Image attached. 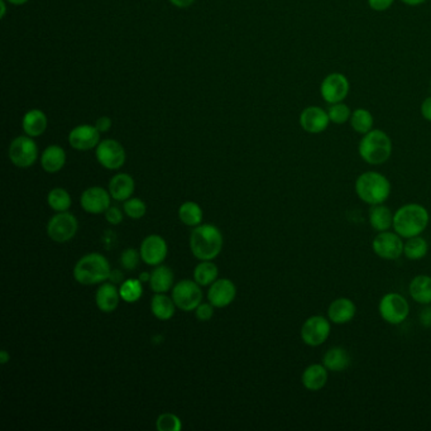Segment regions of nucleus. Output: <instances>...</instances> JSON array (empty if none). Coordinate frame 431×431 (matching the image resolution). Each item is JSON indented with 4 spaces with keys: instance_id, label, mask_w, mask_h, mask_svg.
<instances>
[{
    "instance_id": "1",
    "label": "nucleus",
    "mask_w": 431,
    "mask_h": 431,
    "mask_svg": "<svg viewBox=\"0 0 431 431\" xmlns=\"http://www.w3.org/2000/svg\"><path fill=\"white\" fill-rule=\"evenodd\" d=\"M430 223V214L421 204L402 205L393 214V230L404 239L423 234Z\"/></svg>"
},
{
    "instance_id": "2",
    "label": "nucleus",
    "mask_w": 431,
    "mask_h": 431,
    "mask_svg": "<svg viewBox=\"0 0 431 431\" xmlns=\"http://www.w3.org/2000/svg\"><path fill=\"white\" fill-rule=\"evenodd\" d=\"M224 239L220 229L212 224H200L190 235V250L199 261H212L220 254Z\"/></svg>"
},
{
    "instance_id": "3",
    "label": "nucleus",
    "mask_w": 431,
    "mask_h": 431,
    "mask_svg": "<svg viewBox=\"0 0 431 431\" xmlns=\"http://www.w3.org/2000/svg\"><path fill=\"white\" fill-rule=\"evenodd\" d=\"M354 190L360 200L366 204H384L391 195V182L384 173L366 171L357 177Z\"/></svg>"
},
{
    "instance_id": "4",
    "label": "nucleus",
    "mask_w": 431,
    "mask_h": 431,
    "mask_svg": "<svg viewBox=\"0 0 431 431\" xmlns=\"http://www.w3.org/2000/svg\"><path fill=\"white\" fill-rule=\"evenodd\" d=\"M393 144L391 137L382 129H372L368 133L362 135L358 144V155L362 159L371 166H381L386 164L392 156Z\"/></svg>"
},
{
    "instance_id": "5",
    "label": "nucleus",
    "mask_w": 431,
    "mask_h": 431,
    "mask_svg": "<svg viewBox=\"0 0 431 431\" xmlns=\"http://www.w3.org/2000/svg\"><path fill=\"white\" fill-rule=\"evenodd\" d=\"M111 274L109 261L100 253H89L74 267V278L84 286L105 283Z\"/></svg>"
},
{
    "instance_id": "6",
    "label": "nucleus",
    "mask_w": 431,
    "mask_h": 431,
    "mask_svg": "<svg viewBox=\"0 0 431 431\" xmlns=\"http://www.w3.org/2000/svg\"><path fill=\"white\" fill-rule=\"evenodd\" d=\"M378 313L387 324L400 325L410 315V304L401 294L388 292L379 300Z\"/></svg>"
},
{
    "instance_id": "7",
    "label": "nucleus",
    "mask_w": 431,
    "mask_h": 431,
    "mask_svg": "<svg viewBox=\"0 0 431 431\" xmlns=\"http://www.w3.org/2000/svg\"><path fill=\"white\" fill-rule=\"evenodd\" d=\"M330 333L331 322L328 316L325 318L322 315H313L307 318L300 330L302 342L313 348L324 344L329 339Z\"/></svg>"
},
{
    "instance_id": "8",
    "label": "nucleus",
    "mask_w": 431,
    "mask_h": 431,
    "mask_svg": "<svg viewBox=\"0 0 431 431\" xmlns=\"http://www.w3.org/2000/svg\"><path fill=\"white\" fill-rule=\"evenodd\" d=\"M351 93V81L342 72H330L320 82V95L328 104L344 102Z\"/></svg>"
},
{
    "instance_id": "9",
    "label": "nucleus",
    "mask_w": 431,
    "mask_h": 431,
    "mask_svg": "<svg viewBox=\"0 0 431 431\" xmlns=\"http://www.w3.org/2000/svg\"><path fill=\"white\" fill-rule=\"evenodd\" d=\"M78 223L71 212H57L47 224V235L56 243H66L78 233Z\"/></svg>"
},
{
    "instance_id": "10",
    "label": "nucleus",
    "mask_w": 431,
    "mask_h": 431,
    "mask_svg": "<svg viewBox=\"0 0 431 431\" xmlns=\"http://www.w3.org/2000/svg\"><path fill=\"white\" fill-rule=\"evenodd\" d=\"M173 298L180 310L190 313L203 302V291L195 280H182L173 286Z\"/></svg>"
},
{
    "instance_id": "11",
    "label": "nucleus",
    "mask_w": 431,
    "mask_h": 431,
    "mask_svg": "<svg viewBox=\"0 0 431 431\" xmlns=\"http://www.w3.org/2000/svg\"><path fill=\"white\" fill-rule=\"evenodd\" d=\"M9 158L13 165L19 168H27L36 164L38 158V147L30 135L16 137L10 143Z\"/></svg>"
},
{
    "instance_id": "12",
    "label": "nucleus",
    "mask_w": 431,
    "mask_h": 431,
    "mask_svg": "<svg viewBox=\"0 0 431 431\" xmlns=\"http://www.w3.org/2000/svg\"><path fill=\"white\" fill-rule=\"evenodd\" d=\"M404 238L396 232H381L377 233L372 241V250L377 257L384 261H396L404 254Z\"/></svg>"
},
{
    "instance_id": "13",
    "label": "nucleus",
    "mask_w": 431,
    "mask_h": 431,
    "mask_svg": "<svg viewBox=\"0 0 431 431\" xmlns=\"http://www.w3.org/2000/svg\"><path fill=\"white\" fill-rule=\"evenodd\" d=\"M126 158L124 147L115 140H104L96 147V159L107 170H119Z\"/></svg>"
},
{
    "instance_id": "14",
    "label": "nucleus",
    "mask_w": 431,
    "mask_h": 431,
    "mask_svg": "<svg viewBox=\"0 0 431 431\" xmlns=\"http://www.w3.org/2000/svg\"><path fill=\"white\" fill-rule=\"evenodd\" d=\"M300 126L309 134H320L329 128L328 111L318 105H310L300 113Z\"/></svg>"
},
{
    "instance_id": "15",
    "label": "nucleus",
    "mask_w": 431,
    "mask_h": 431,
    "mask_svg": "<svg viewBox=\"0 0 431 431\" xmlns=\"http://www.w3.org/2000/svg\"><path fill=\"white\" fill-rule=\"evenodd\" d=\"M168 247L161 235L151 234L141 243V258L148 266H159L167 257Z\"/></svg>"
},
{
    "instance_id": "16",
    "label": "nucleus",
    "mask_w": 431,
    "mask_h": 431,
    "mask_svg": "<svg viewBox=\"0 0 431 431\" xmlns=\"http://www.w3.org/2000/svg\"><path fill=\"white\" fill-rule=\"evenodd\" d=\"M111 199L113 197L110 195L109 191H107L105 188H100V186H93V188H87L82 192L80 204L85 212L98 215L109 209Z\"/></svg>"
},
{
    "instance_id": "17",
    "label": "nucleus",
    "mask_w": 431,
    "mask_h": 431,
    "mask_svg": "<svg viewBox=\"0 0 431 431\" xmlns=\"http://www.w3.org/2000/svg\"><path fill=\"white\" fill-rule=\"evenodd\" d=\"M69 143L78 151H90L96 148L100 143V132L95 126L82 124L76 126L69 134Z\"/></svg>"
},
{
    "instance_id": "18",
    "label": "nucleus",
    "mask_w": 431,
    "mask_h": 431,
    "mask_svg": "<svg viewBox=\"0 0 431 431\" xmlns=\"http://www.w3.org/2000/svg\"><path fill=\"white\" fill-rule=\"evenodd\" d=\"M236 287L228 278H220L210 285L208 291V300L214 307H227L234 301Z\"/></svg>"
},
{
    "instance_id": "19",
    "label": "nucleus",
    "mask_w": 431,
    "mask_h": 431,
    "mask_svg": "<svg viewBox=\"0 0 431 431\" xmlns=\"http://www.w3.org/2000/svg\"><path fill=\"white\" fill-rule=\"evenodd\" d=\"M357 313V306L349 298H338L331 301L328 307V319L331 324L344 325L352 322Z\"/></svg>"
},
{
    "instance_id": "20",
    "label": "nucleus",
    "mask_w": 431,
    "mask_h": 431,
    "mask_svg": "<svg viewBox=\"0 0 431 431\" xmlns=\"http://www.w3.org/2000/svg\"><path fill=\"white\" fill-rule=\"evenodd\" d=\"M328 379H329V371L325 368L322 363V364L313 363L307 366L301 376L302 386L310 392L322 391L328 384Z\"/></svg>"
},
{
    "instance_id": "21",
    "label": "nucleus",
    "mask_w": 431,
    "mask_h": 431,
    "mask_svg": "<svg viewBox=\"0 0 431 431\" xmlns=\"http://www.w3.org/2000/svg\"><path fill=\"white\" fill-rule=\"evenodd\" d=\"M120 292L117 289L115 283H102V286L96 291V306L102 313H113L117 310L120 302Z\"/></svg>"
},
{
    "instance_id": "22",
    "label": "nucleus",
    "mask_w": 431,
    "mask_h": 431,
    "mask_svg": "<svg viewBox=\"0 0 431 431\" xmlns=\"http://www.w3.org/2000/svg\"><path fill=\"white\" fill-rule=\"evenodd\" d=\"M352 363L351 354L343 346H333L322 357V364L325 368L333 373H340L344 372L345 369L349 368Z\"/></svg>"
},
{
    "instance_id": "23",
    "label": "nucleus",
    "mask_w": 431,
    "mask_h": 431,
    "mask_svg": "<svg viewBox=\"0 0 431 431\" xmlns=\"http://www.w3.org/2000/svg\"><path fill=\"white\" fill-rule=\"evenodd\" d=\"M135 184L128 173H117L109 182V192L117 201H126L133 195Z\"/></svg>"
},
{
    "instance_id": "24",
    "label": "nucleus",
    "mask_w": 431,
    "mask_h": 431,
    "mask_svg": "<svg viewBox=\"0 0 431 431\" xmlns=\"http://www.w3.org/2000/svg\"><path fill=\"white\" fill-rule=\"evenodd\" d=\"M408 292L411 298L420 305H430L431 304V277L428 274H417L415 276L410 286Z\"/></svg>"
},
{
    "instance_id": "25",
    "label": "nucleus",
    "mask_w": 431,
    "mask_h": 431,
    "mask_svg": "<svg viewBox=\"0 0 431 431\" xmlns=\"http://www.w3.org/2000/svg\"><path fill=\"white\" fill-rule=\"evenodd\" d=\"M393 214L395 212H392L391 209L384 204L373 205L369 209V224L377 233L390 230L393 225Z\"/></svg>"
},
{
    "instance_id": "26",
    "label": "nucleus",
    "mask_w": 431,
    "mask_h": 431,
    "mask_svg": "<svg viewBox=\"0 0 431 431\" xmlns=\"http://www.w3.org/2000/svg\"><path fill=\"white\" fill-rule=\"evenodd\" d=\"M66 164V152L60 146H49L41 156L42 168L48 173L61 171Z\"/></svg>"
},
{
    "instance_id": "27",
    "label": "nucleus",
    "mask_w": 431,
    "mask_h": 431,
    "mask_svg": "<svg viewBox=\"0 0 431 431\" xmlns=\"http://www.w3.org/2000/svg\"><path fill=\"white\" fill-rule=\"evenodd\" d=\"M22 126H23L24 133L27 135H30L32 138L38 137L45 133L47 128V117L42 110H30L23 117Z\"/></svg>"
},
{
    "instance_id": "28",
    "label": "nucleus",
    "mask_w": 431,
    "mask_h": 431,
    "mask_svg": "<svg viewBox=\"0 0 431 431\" xmlns=\"http://www.w3.org/2000/svg\"><path fill=\"white\" fill-rule=\"evenodd\" d=\"M173 272L170 267L159 265L151 274L149 286L155 294H166L173 289Z\"/></svg>"
},
{
    "instance_id": "29",
    "label": "nucleus",
    "mask_w": 431,
    "mask_h": 431,
    "mask_svg": "<svg viewBox=\"0 0 431 431\" xmlns=\"http://www.w3.org/2000/svg\"><path fill=\"white\" fill-rule=\"evenodd\" d=\"M176 304L173 298L166 296L165 294H156L151 301V310L158 320H170L176 311Z\"/></svg>"
},
{
    "instance_id": "30",
    "label": "nucleus",
    "mask_w": 431,
    "mask_h": 431,
    "mask_svg": "<svg viewBox=\"0 0 431 431\" xmlns=\"http://www.w3.org/2000/svg\"><path fill=\"white\" fill-rule=\"evenodd\" d=\"M349 124L355 133L364 135L373 129L375 118L368 109L358 108V109L353 110L352 117L349 119Z\"/></svg>"
},
{
    "instance_id": "31",
    "label": "nucleus",
    "mask_w": 431,
    "mask_h": 431,
    "mask_svg": "<svg viewBox=\"0 0 431 431\" xmlns=\"http://www.w3.org/2000/svg\"><path fill=\"white\" fill-rule=\"evenodd\" d=\"M429 252V243L421 235L408 238L404 244V256L408 261H420L425 258Z\"/></svg>"
},
{
    "instance_id": "32",
    "label": "nucleus",
    "mask_w": 431,
    "mask_h": 431,
    "mask_svg": "<svg viewBox=\"0 0 431 431\" xmlns=\"http://www.w3.org/2000/svg\"><path fill=\"white\" fill-rule=\"evenodd\" d=\"M218 274L219 269L212 261H200L194 271V280L200 286H210L218 280Z\"/></svg>"
},
{
    "instance_id": "33",
    "label": "nucleus",
    "mask_w": 431,
    "mask_h": 431,
    "mask_svg": "<svg viewBox=\"0 0 431 431\" xmlns=\"http://www.w3.org/2000/svg\"><path fill=\"white\" fill-rule=\"evenodd\" d=\"M179 218L181 223H184L188 227H197L203 221V210L200 205L194 201H186L181 205L179 209Z\"/></svg>"
},
{
    "instance_id": "34",
    "label": "nucleus",
    "mask_w": 431,
    "mask_h": 431,
    "mask_svg": "<svg viewBox=\"0 0 431 431\" xmlns=\"http://www.w3.org/2000/svg\"><path fill=\"white\" fill-rule=\"evenodd\" d=\"M47 203L55 212H67L70 209L72 200L71 195L65 188H56L48 192Z\"/></svg>"
},
{
    "instance_id": "35",
    "label": "nucleus",
    "mask_w": 431,
    "mask_h": 431,
    "mask_svg": "<svg viewBox=\"0 0 431 431\" xmlns=\"http://www.w3.org/2000/svg\"><path fill=\"white\" fill-rule=\"evenodd\" d=\"M120 292V298L123 301H126L128 304L137 302L143 295V287L140 280L135 278H129L122 283V286L119 289Z\"/></svg>"
},
{
    "instance_id": "36",
    "label": "nucleus",
    "mask_w": 431,
    "mask_h": 431,
    "mask_svg": "<svg viewBox=\"0 0 431 431\" xmlns=\"http://www.w3.org/2000/svg\"><path fill=\"white\" fill-rule=\"evenodd\" d=\"M327 111L329 115L330 123L337 124V126H343L349 122V119L352 117L353 110L351 109V107L348 104L342 102L330 104Z\"/></svg>"
},
{
    "instance_id": "37",
    "label": "nucleus",
    "mask_w": 431,
    "mask_h": 431,
    "mask_svg": "<svg viewBox=\"0 0 431 431\" xmlns=\"http://www.w3.org/2000/svg\"><path fill=\"white\" fill-rule=\"evenodd\" d=\"M123 210L131 219H141L147 212V206L144 204V201H142L141 199L131 197L124 201Z\"/></svg>"
},
{
    "instance_id": "38",
    "label": "nucleus",
    "mask_w": 431,
    "mask_h": 431,
    "mask_svg": "<svg viewBox=\"0 0 431 431\" xmlns=\"http://www.w3.org/2000/svg\"><path fill=\"white\" fill-rule=\"evenodd\" d=\"M156 428L158 431H180L182 423L179 416L166 412L157 417Z\"/></svg>"
},
{
    "instance_id": "39",
    "label": "nucleus",
    "mask_w": 431,
    "mask_h": 431,
    "mask_svg": "<svg viewBox=\"0 0 431 431\" xmlns=\"http://www.w3.org/2000/svg\"><path fill=\"white\" fill-rule=\"evenodd\" d=\"M141 259L140 252L135 251L134 248H126L120 256V263L128 271H133L140 265Z\"/></svg>"
},
{
    "instance_id": "40",
    "label": "nucleus",
    "mask_w": 431,
    "mask_h": 431,
    "mask_svg": "<svg viewBox=\"0 0 431 431\" xmlns=\"http://www.w3.org/2000/svg\"><path fill=\"white\" fill-rule=\"evenodd\" d=\"M195 313L200 322H209L214 315V306L210 302H201L196 307Z\"/></svg>"
},
{
    "instance_id": "41",
    "label": "nucleus",
    "mask_w": 431,
    "mask_h": 431,
    "mask_svg": "<svg viewBox=\"0 0 431 431\" xmlns=\"http://www.w3.org/2000/svg\"><path fill=\"white\" fill-rule=\"evenodd\" d=\"M104 214H105V219L111 225H118L123 221V212L117 206H110Z\"/></svg>"
},
{
    "instance_id": "42",
    "label": "nucleus",
    "mask_w": 431,
    "mask_h": 431,
    "mask_svg": "<svg viewBox=\"0 0 431 431\" xmlns=\"http://www.w3.org/2000/svg\"><path fill=\"white\" fill-rule=\"evenodd\" d=\"M369 8L375 12H386L391 8L396 0H367Z\"/></svg>"
},
{
    "instance_id": "43",
    "label": "nucleus",
    "mask_w": 431,
    "mask_h": 431,
    "mask_svg": "<svg viewBox=\"0 0 431 431\" xmlns=\"http://www.w3.org/2000/svg\"><path fill=\"white\" fill-rule=\"evenodd\" d=\"M419 320L423 328H431V304L425 305L423 310L419 313Z\"/></svg>"
},
{
    "instance_id": "44",
    "label": "nucleus",
    "mask_w": 431,
    "mask_h": 431,
    "mask_svg": "<svg viewBox=\"0 0 431 431\" xmlns=\"http://www.w3.org/2000/svg\"><path fill=\"white\" fill-rule=\"evenodd\" d=\"M420 113H421V117L425 120L431 123V96H428L423 99L421 105H420Z\"/></svg>"
},
{
    "instance_id": "45",
    "label": "nucleus",
    "mask_w": 431,
    "mask_h": 431,
    "mask_svg": "<svg viewBox=\"0 0 431 431\" xmlns=\"http://www.w3.org/2000/svg\"><path fill=\"white\" fill-rule=\"evenodd\" d=\"M95 126L100 133H105L111 128V119L109 117L99 118L95 123Z\"/></svg>"
},
{
    "instance_id": "46",
    "label": "nucleus",
    "mask_w": 431,
    "mask_h": 431,
    "mask_svg": "<svg viewBox=\"0 0 431 431\" xmlns=\"http://www.w3.org/2000/svg\"><path fill=\"white\" fill-rule=\"evenodd\" d=\"M123 278H124V276L122 274V271H119V269H111V274H110L109 276L110 283H123Z\"/></svg>"
},
{
    "instance_id": "47",
    "label": "nucleus",
    "mask_w": 431,
    "mask_h": 431,
    "mask_svg": "<svg viewBox=\"0 0 431 431\" xmlns=\"http://www.w3.org/2000/svg\"><path fill=\"white\" fill-rule=\"evenodd\" d=\"M177 8H188L195 0H170Z\"/></svg>"
},
{
    "instance_id": "48",
    "label": "nucleus",
    "mask_w": 431,
    "mask_h": 431,
    "mask_svg": "<svg viewBox=\"0 0 431 431\" xmlns=\"http://www.w3.org/2000/svg\"><path fill=\"white\" fill-rule=\"evenodd\" d=\"M400 1L408 7H419L425 4L428 0H400Z\"/></svg>"
},
{
    "instance_id": "49",
    "label": "nucleus",
    "mask_w": 431,
    "mask_h": 431,
    "mask_svg": "<svg viewBox=\"0 0 431 431\" xmlns=\"http://www.w3.org/2000/svg\"><path fill=\"white\" fill-rule=\"evenodd\" d=\"M9 361H10L9 353L7 352V351H1V352H0V363H1V364H7Z\"/></svg>"
},
{
    "instance_id": "50",
    "label": "nucleus",
    "mask_w": 431,
    "mask_h": 431,
    "mask_svg": "<svg viewBox=\"0 0 431 431\" xmlns=\"http://www.w3.org/2000/svg\"><path fill=\"white\" fill-rule=\"evenodd\" d=\"M138 280H140L142 283H149L151 274H149V272H142V274H140V277H138Z\"/></svg>"
},
{
    "instance_id": "51",
    "label": "nucleus",
    "mask_w": 431,
    "mask_h": 431,
    "mask_svg": "<svg viewBox=\"0 0 431 431\" xmlns=\"http://www.w3.org/2000/svg\"><path fill=\"white\" fill-rule=\"evenodd\" d=\"M0 5H1V13H0V16H1V18H4V16H5V13H7L5 0H0Z\"/></svg>"
},
{
    "instance_id": "52",
    "label": "nucleus",
    "mask_w": 431,
    "mask_h": 431,
    "mask_svg": "<svg viewBox=\"0 0 431 431\" xmlns=\"http://www.w3.org/2000/svg\"><path fill=\"white\" fill-rule=\"evenodd\" d=\"M7 1H9L10 4H14V5H23L28 0H7Z\"/></svg>"
},
{
    "instance_id": "53",
    "label": "nucleus",
    "mask_w": 431,
    "mask_h": 431,
    "mask_svg": "<svg viewBox=\"0 0 431 431\" xmlns=\"http://www.w3.org/2000/svg\"><path fill=\"white\" fill-rule=\"evenodd\" d=\"M430 87H431V80H430Z\"/></svg>"
}]
</instances>
